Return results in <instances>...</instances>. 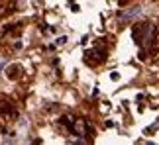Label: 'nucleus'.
<instances>
[{
  "instance_id": "nucleus-1",
  "label": "nucleus",
  "mask_w": 159,
  "mask_h": 145,
  "mask_svg": "<svg viewBox=\"0 0 159 145\" xmlns=\"http://www.w3.org/2000/svg\"><path fill=\"white\" fill-rule=\"evenodd\" d=\"M55 43H57V45H65V43H67V37H65V35H61V37L55 41Z\"/></svg>"
},
{
  "instance_id": "nucleus-2",
  "label": "nucleus",
  "mask_w": 159,
  "mask_h": 145,
  "mask_svg": "<svg viewBox=\"0 0 159 145\" xmlns=\"http://www.w3.org/2000/svg\"><path fill=\"white\" fill-rule=\"evenodd\" d=\"M148 145H155V143H148Z\"/></svg>"
}]
</instances>
